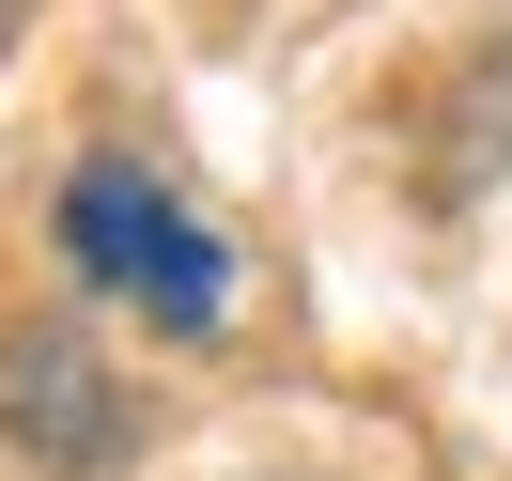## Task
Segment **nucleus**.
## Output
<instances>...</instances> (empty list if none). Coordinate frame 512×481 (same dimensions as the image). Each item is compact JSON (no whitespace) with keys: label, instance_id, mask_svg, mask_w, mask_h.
Returning a JSON list of instances; mask_svg holds the SVG:
<instances>
[{"label":"nucleus","instance_id":"1","mask_svg":"<svg viewBox=\"0 0 512 481\" xmlns=\"http://www.w3.org/2000/svg\"><path fill=\"white\" fill-rule=\"evenodd\" d=\"M63 264L109 295V311H140V326H171V342H202V326H233V249L187 218V202L156 187L140 156H94L63 187Z\"/></svg>","mask_w":512,"mask_h":481},{"label":"nucleus","instance_id":"2","mask_svg":"<svg viewBox=\"0 0 512 481\" xmlns=\"http://www.w3.org/2000/svg\"><path fill=\"white\" fill-rule=\"evenodd\" d=\"M0 435L32 450V466H109V450H125V388H109L63 326H16V342H0Z\"/></svg>","mask_w":512,"mask_h":481}]
</instances>
